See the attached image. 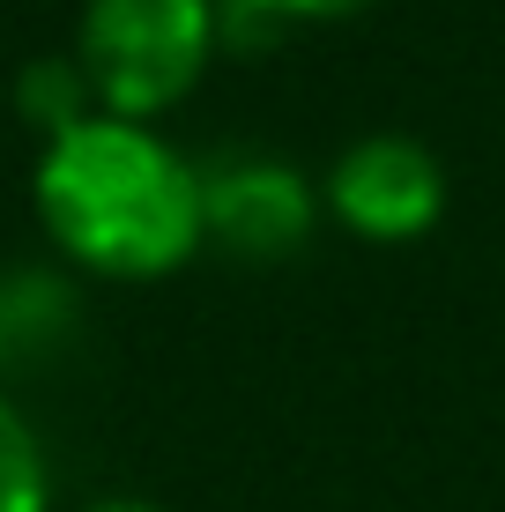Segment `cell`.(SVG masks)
<instances>
[{
  "instance_id": "5",
  "label": "cell",
  "mask_w": 505,
  "mask_h": 512,
  "mask_svg": "<svg viewBox=\"0 0 505 512\" xmlns=\"http://www.w3.org/2000/svg\"><path fill=\"white\" fill-rule=\"evenodd\" d=\"M82 334V297L52 268H0V372L60 357Z\"/></svg>"
},
{
  "instance_id": "1",
  "label": "cell",
  "mask_w": 505,
  "mask_h": 512,
  "mask_svg": "<svg viewBox=\"0 0 505 512\" xmlns=\"http://www.w3.org/2000/svg\"><path fill=\"white\" fill-rule=\"evenodd\" d=\"M38 216L75 268L149 282L201 245V171L142 119L90 112L45 141Z\"/></svg>"
},
{
  "instance_id": "6",
  "label": "cell",
  "mask_w": 505,
  "mask_h": 512,
  "mask_svg": "<svg viewBox=\"0 0 505 512\" xmlns=\"http://www.w3.org/2000/svg\"><path fill=\"white\" fill-rule=\"evenodd\" d=\"M15 104H23V119H38L45 141H52V134H67V127L90 119L97 90H90V75H82L75 52H60V60H30L23 75H15Z\"/></svg>"
},
{
  "instance_id": "3",
  "label": "cell",
  "mask_w": 505,
  "mask_h": 512,
  "mask_svg": "<svg viewBox=\"0 0 505 512\" xmlns=\"http://www.w3.org/2000/svg\"><path fill=\"white\" fill-rule=\"evenodd\" d=\"M327 208H335L357 238L402 245V238H424L431 223H439L446 171L416 134H364L335 156V171H327Z\"/></svg>"
},
{
  "instance_id": "9",
  "label": "cell",
  "mask_w": 505,
  "mask_h": 512,
  "mask_svg": "<svg viewBox=\"0 0 505 512\" xmlns=\"http://www.w3.org/2000/svg\"><path fill=\"white\" fill-rule=\"evenodd\" d=\"M90 512H164V505H142V498H104V505H90Z\"/></svg>"
},
{
  "instance_id": "4",
  "label": "cell",
  "mask_w": 505,
  "mask_h": 512,
  "mask_svg": "<svg viewBox=\"0 0 505 512\" xmlns=\"http://www.w3.org/2000/svg\"><path fill=\"white\" fill-rule=\"evenodd\" d=\"M201 238L231 260H290L312 238V186L283 156H223L201 171Z\"/></svg>"
},
{
  "instance_id": "8",
  "label": "cell",
  "mask_w": 505,
  "mask_h": 512,
  "mask_svg": "<svg viewBox=\"0 0 505 512\" xmlns=\"http://www.w3.org/2000/svg\"><path fill=\"white\" fill-rule=\"evenodd\" d=\"M364 0H231L238 38H253V23H275V15H350Z\"/></svg>"
},
{
  "instance_id": "2",
  "label": "cell",
  "mask_w": 505,
  "mask_h": 512,
  "mask_svg": "<svg viewBox=\"0 0 505 512\" xmlns=\"http://www.w3.org/2000/svg\"><path fill=\"white\" fill-rule=\"evenodd\" d=\"M216 52V0H90L82 8V75L97 112L149 119L194 90Z\"/></svg>"
},
{
  "instance_id": "7",
  "label": "cell",
  "mask_w": 505,
  "mask_h": 512,
  "mask_svg": "<svg viewBox=\"0 0 505 512\" xmlns=\"http://www.w3.org/2000/svg\"><path fill=\"white\" fill-rule=\"evenodd\" d=\"M45 490H52V475H45L38 431H30V416L0 394V512H45Z\"/></svg>"
}]
</instances>
